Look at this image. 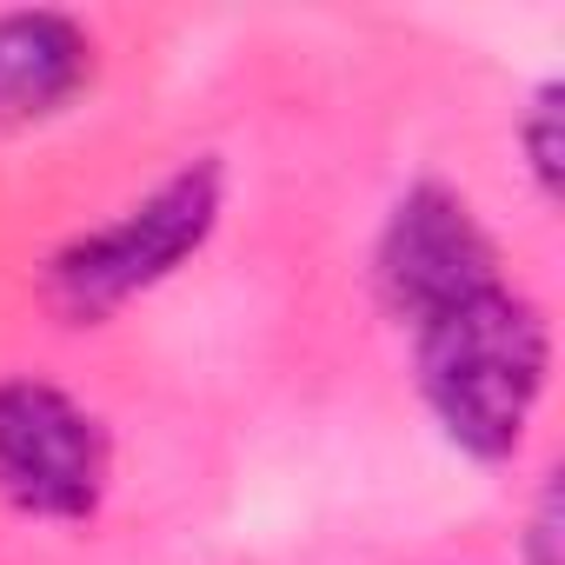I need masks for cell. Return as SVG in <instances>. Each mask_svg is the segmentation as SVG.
Listing matches in <instances>:
<instances>
[{"mask_svg": "<svg viewBox=\"0 0 565 565\" xmlns=\"http://www.w3.org/2000/svg\"><path fill=\"white\" fill-rule=\"evenodd\" d=\"M413 366L439 433L466 459L505 466L519 459L552 380V320L505 279V287L413 327Z\"/></svg>", "mask_w": 565, "mask_h": 565, "instance_id": "6da1fadb", "label": "cell"}, {"mask_svg": "<svg viewBox=\"0 0 565 565\" xmlns=\"http://www.w3.org/2000/svg\"><path fill=\"white\" fill-rule=\"evenodd\" d=\"M220 213H226V167L213 153H200V160L173 167L134 206H120L114 220L74 233L47 259L41 294L67 327H107L120 307H134L160 279H173L213 239Z\"/></svg>", "mask_w": 565, "mask_h": 565, "instance_id": "7a4b0ae2", "label": "cell"}, {"mask_svg": "<svg viewBox=\"0 0 565 565\" xmlns=\"http://www.w3.org/2000/svg\"><path fill=\"white\" fill-rule=\"evenodd\" d=\"M114 486V439L67 386L0 380V499L41 525H87Z\"/></svg>", "mask_w": 565, "mask_h": 565, "instance_id": "3957f363", "label": "cell"}, {"mask_svg": "<svg viewBox=\"0 0 565 565\" xmlns=\"http://www.w3.org/2000/svg\"><path fill=\"white\" fill-rule=\"evenodd\" d=\"M505 287V259L472 200L446 180H419L393 200L373 239V294L399 327H426L479 294Z\"/></svg>", "mask_w": 565, "mask_h": 565, "instance_id": "277c9868", "label": "cell"}, {"mask_svg": "<svg viewBox=\"0 0 565 565\" xmlns=\"http://www.w3.org/2000/svg\"><path fill=\"white\" fill-rule=\"evenodd\" d=\"M100 47L74 14L21 8L0 14V134H28L61 120L94 87Z\"/></svg>", "mask_w": 565, "mask_h": 565, "instance_id": "5b68a950", "label": "cell"}, {"mask_svg": "<svg viewBox=\"0 0 565 565\" xmlns=\"http://www.w3.org/2000/svg\"><path fill=\"white\" fill-rule=\"evenodd\" d=\"M519 140H525V167H532V186L539 200H558V180H565V87L545 81L519 120Z\"/></svg>", "mask_w": 565, "mask_h": 565, "instance_id": "8992f818", "label": "cell"}, {"mask_svg": "<svg viewBox=\"0 0 565 565\" xmlns=\"http://www.w3.org/2000/svg\"><path fill=\"white\" fill-rule=\"evenodd\" d=\"M558 539H565V512H558V479L539 486L532 525H525V565H558Z\"/></svg>", "mask_w": 565, "mask_h": 565, "instance_id": "52a82bcc", "label": "cell"}]
</instances>
